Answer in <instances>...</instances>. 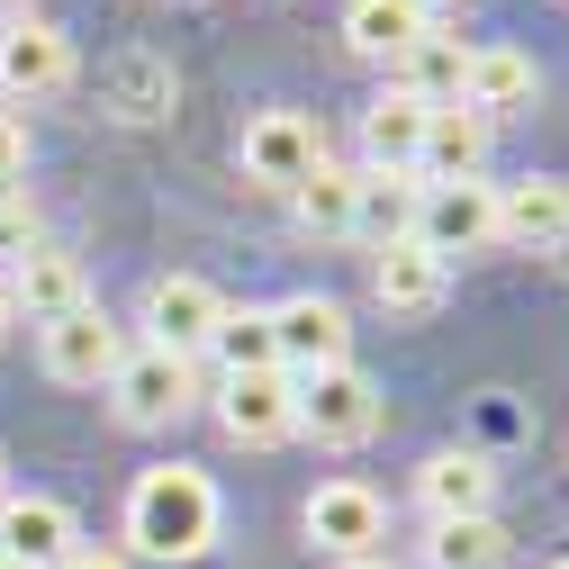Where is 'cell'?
Listing matches in <instances>:
<instances>
[{
	"mask_svg": "<svg viewBox=\"0 0 569 569\" xmlns=\"http://www.w3.org/2000/svg\"><path fill=\"white\" fill-rule=\"evenodd\" d=\"M352 190H362V172H343V163H317V172L290 190L299 227H308V236H352Z\"/></svg>",
	"mask_w": 569,
	"mask_h": 569,
	"instance_id": "obj_24",
	"label": "cell"
},
{
	"mask_svg": "<svg viewBox=\"0 0 569 569\" xmlns=\"http://www.w3.org/2000/svg\"><path fill=\"white\" fill-rule=\"evenodd\" d=\"M54 569H127V551H118V542H73Z\"/></svg>",
	"mask_w": 569,
	"mask_h": 569,
	"instance_id": "obj_29",
	"label": "cell"
},
{
	"mask_svg": "<svg viewBox=\"0 0 569 569\" xmlns=\"http://www.w3.org/2000/svg\"><path fill=\"white\" fill-rule=\"evenodd\" d=\"M542 569H569V560H542Z\"/></svg>",
	"mask_w": 569,
	"mask_h": 569,
	"instance_id": "obj_37",
	"label": "cell"
},
{
	"mask_svg": "<svg viewBox=\"0 0 569 569\" xmlns=\"http://www.w3.org/2000/svg\"><path fill=\"white\" fill-rule=\"evenodd\" d=\"M271 335H280V371H290V380L352 362V317H343V299H326V290L280 299V308H271Z\"/></svg>",
	"mask_w": 569,
	"mask_h": 569,
	"instance_id": "obj_7",
	"label": "cell"
},
{
	"mask_svg": "<svg viewBox=\"0 0 569 569\" xmlns=\"http://www.w3.org/2000/svg\"><path fill=\"white\" fill-rule=\"evenodd\" d=\"M371 299H380L389 317H435V308L452 299V262L425 253L416 236H398V244L371 253Z\"/></svg>",
	"mask_w": 569,
	"mask_h": 569,
	"instance_id": "obj_11",
	"label": "cell"
},
{
	"mask_svg": "<svg viewBox=\"0 0 569 569\" xmlns=\"http://www.w3.org/2000/svg\"><path fill=\"white\" fill-rule=\"evenodd\" d=\"M425 569H507V533H497V516L435 525V542H425Z\"/></svg>",
	"mask_w": 569,
	"mask_h": 569,
	"instance_id": "obj_25",
	"label": "cell"
},
{
	"mask_svg": "<svg viewBox=\"0 0 569 569\" xmlns=\"http://www.w3.org/2000/svg\"><path fill=\"white\" fill-rule=\"evenodd\" d=\"M497 236L507 244H525V253H551L560 236H569V181H507L497 190Z\"/></svg>",
	"mask_w": 569,
	"mask_h": 569,
	"instance_id": "obj_16",
	"label": "cell"
},
{
	"mask_svg": "<svg viewBox=\"0 0 569 569\" xmlns=\"http://www.w3.org/2000/svg\"><path fill=\"white\" fill-rule=\"evenodd\" d=\"M28 244H46V236H37V208H28L19 190H0V262H19Z\"/></svg>",
	"mask_w": 569,
	"mask_h": 569,
	"instance_id": "obj_27",
	"label": "cell"
},
{
	"mask_svg": "<svg viewBox=\"0 0 569 569\" xmlns=\"http://www.w3.org/2000/svg\"><path fill=\"white\" fill-rule=\"evenodd\" d=\"M109 100H118V118H163V109H172V73L136 54V63H118V73H109Z\"/></svg>",
	"mask_w": 569,
	"mask_h": 569,
	"instance_id": "obj_26",
	"label": "cell"
},
{
	"mask_svg": "<svg viewBox=\"0 0 569 569\" xmlns=\"http://www.w3.org/2000/svg\"><path fill=\"white\" fill-rule=\"evenodd\" d=\"M0 497H10V461H0Z\"/></svg>",
	"mask_w": 569,
	"mask_h": 569,
	"instance_id": "obj_34",
	"label": "cell"
},
{
	"mask_svg": "<svg viewBox=\"0 0 569 569\" xmlns=\"http://www.w3.org/2000/svg\"><path fill=\"white\" fill-rule=\"evenodd\" d=\"M0 569H28V560H0Z\"/></svg>",
	"mask_w": 569,
	"mask_h": 569,
	"instance_id": "obj_36",
	"label": "cell"
},
{
	"mask_svg": "<svg viewBox=\"0 0 569 569\" xmlns=\"http://www.w3.org/2000/svg\"><path fill=\"white\" fill-rule=\"evenodd\" d=\"M218 317H227V299L208 290L199 271H163L154 290H146V343H163V352H208V335H218Z\"/></svg>",
	"mask_w": 569,
	"mask_h": 569,
	"instance_id": "obj_9",
	"label": "cell"
},
{
	"mask_svg": "<svg viewBox=\"0 0 569 569\" xmlns=\"http://www.w3.org/2000/svg\"><path fill=\"white\" fill-rule=\"evenodd\" d=\"M208 352H218V371L244 380V371H280V335H271V308H227L218 335H208Z\"/></svg>",
	"mask_w": 569,
	"mask_h": 569,
	"instance_id": "obj_23",
	"label": "cell"
},
{
	"mask_svg": "<svg viewBox=\"0 0 569 569\" xmlns=\"http://www.w3.org/2000/svg\"><path fill=\"white\" fill-rule=\"evenodd\" d=\"M236 163H244V181H262V190H299V181L326 163V127H317L308 109H262V118L244 127Z\"/></svg>",
	"mask_w": 569,
	"mask_h": 569,
	"instance_id": "obj_4",
	"label": "cell"
},
{
	"mask_svg": "<svg viewBox=\"0 0 569 569\" xmlns=\"http://www.w3.org/2000/svg\"><path fill=\"white\" fill-rule=\"evenodd\" d=\"M416 10H425V28H435V19H461L470 0H416Z\"/></svg>",
	"mask_w": 569,
	"mask_h": 569,
	"instance_id": "obj_30",
	"label": "cell"
},
{
	"mask_svg": "<svg viewBox=\"0 0 569 569\" xmlns=\"http://www.w3.org/2000/svg\"><path fill=\"white\" fill-rule=\"evenodd\" d=\"M218 425H227V443H290V371H244L218 389Z\"/></svg>",
	"mask_w": 569,
	"mask_h": 569,
	"instance_id": "obj_14",
	"label": "cell"
},
{
	"mask_svg": "<svg viewBox=\"0 0 569 569\" xmlns=\"http://www.w3.org/2000/svg\"><path fill=\"white\" fill-rule=\"evenodd\" d=\"M416 244L443 262L497 244V181H425L416 190Z\"/></svg>",
	"mask_w": 569,
	"mask_h": 569,
	"instance_id": "obj_5",
	"label": "cell"
},
{
	"mask_svg": "<svg viewBox=\"0 0 569 569\" xmlns=\"http://www.w3.org/2000/svg\"><path fill=\"white\" fill-rule=\"evenodd\" d=\"M218 542V479L190 461H154L127 488V551L146 560H199Z\"/></svg>",
	"mask_w": 569,
	"mask_h": 569,
	"instance_id": "obj_1",
	"label": "cell"
},
{
	"mask_svg": "<svg viewBox=\"0 0 569 569\" xmlns=\"http://www.w3.org/2000/svg\"><path fill=\"white\" fill-rule=\"evenodd\" d=\"M299 525H308V542L335 551V560H380V542H389V507H380L362 479H317Z\"/></svg>",
	"mask_w": 569,
	"mask_h": 569,
	"instance_id": "obj_6",
	"label": "cell"
},
{
	"mask_svg": "<svg viewBox=\"0 0 569 569\" xmlns=\"http://www.w3.org/2000/svg\"><path fill=\"white\" fill-rule=\"evenodd\" d=\"M533 100V54L525 46H470V73H461V109L479 118H507Z\"/></svg>",
	"mask_w": 569,
	"mask_h": 569,
	"instance_id": "obj_19",
	"label": "cell"
},
{
	"mask_svg": "<svg viewBox=\"0 0 569 569\" xmlns=\"http://www.w3.org/2000/svg\"><path fill=\"white\" fill-rule=\"evenodd\" d=\"M10 308L28 326H54V317H73L91 308V280H82V253H63V244H28L10 262Z\"/></svg>",
	"mask_w": 569,
	"mask_h": 569,
	"instance_id": "obj_10",
	"label": "cell"
},
{
	"mask_svg": "<svg viewBox=\"0 0 569 569\" xmlns=\"http://www.w3.org/2000/svg\"><path fill=\"white\" fill-rule=\"evenodd\" d=\"M19 172H28V127L0 109V190H19Z\"/></svg>",
	"mask_w": 569,
	"mask_h": 569,
	"instance_id": "obj_28",
	"label": "cell"
},
{
	"mask_svg": "<svg viewBox=\"0 0 569 569\" xmlns=\"http://www.w3.org/2000/svg\"><path fill=\"white\" fill-rule=\"evenodd\" d=\"M37 352H46V371L63 380V389H109V371L127 362V335L100 317V299L91 308H73V317H54V326H37Z\"/></svg>",
	"mask_w": 569,
	"mask_h": 569,
	"instance_id": "obj_8",
	"label": "cell"
},
{
	"mask_svg": "<svg viewBox=\"0 0 569 569\" xmlns=\"http://www.w3.org/2000/svg\"><path fill=\"white\" fill-rule=\"evenodd\" d=\"M290 435H308V443H326V452L371 443V435H380V389H371V371L335 362V371L290 380Z\"/></svg>",
	"mask_w": 569,
	"mask_h": 569,
	"instance_id": "obj_2",
	"label": "cell"
},
{
	"mask_svg": "<svg viewBox=\"0 0 569 569\" xmlns=\"http://www.w3.org/2000/svg\"><path fill=\"white\" fill-rule=\"evenodd\" d=\"M19 326V308H10V271H0V335H10Z\"/></svg>",
	"mask_w": 569,
	"mask_h": 569,
	"instance_id": "obj_31",
	"label": "cell"
},
{
	"mask_svg": "<svg viewBox=\"0 0 569 569\" xmlns=\"http://www.w3.org/2000/svg\"><path fill=\"white\" fill-rule=\"evenodd\" d=\"M190 398H199V371L181 362V352H163V343H127V362L109 371V407H118V425H136V435L181 425Z\"/></svg>",
	"mask_w": 569,
	"mask_h": 569,
	"instance_id": "obj_3",
	"label": "cell"
},
{
	"mask_svg": "<svg viewBox=\"0 0 569 569\" xmlns=\"http://www.w3.org/2000/svg\"><path fill=\"white\" fill-rule=\"evenodd\" d=\"M19 19H37V10H28V0H0V28H19Z\"/></svg>",
	"mask_w": 569,
	"mask_h": 569,
	"instance_id": "obj_32",
	"label": "cell"
},
{
	"mask_svg": "<svg viewBox=\"0 0 569 569\" xmlns=\"http://www.w3.org/2000/svg\"><path fill=\"white\" fill-rule=\"evenodd\" d=\"M461 73H470V46H461V37H435V28H425V37L398 54V91H416L425 109L461 100Z\"/></svg>",
	"mask_w": 569,
	"mask_h": 569,
	"instance_id": "obj_22",
	"label": "cell"
},
{
	"mask_svg": "<svg viewBox=\"0 0 569 569\" xmlns=\"http://www.w3.org/2000/svg\"><path fill=\"white\" fill-rule=\"evenodd\" d=\"M73 82V37L46 28V19H19V28H0V91L10 100H46Z\"/></svg>",
	"mask_w": 569,
	"mask_h": 569,
	"instance_id": "obj_12",
	"label": "cell"
},
{
	"mask_svg": "<svg viewBox=\"0 0 569 569\" xmlns=\"http://www.w3.org/2000/svg\"><path fill=\"white\" fill-rule=\"evenodd\" d=\"M488 163V118L443 100L435 118H425V146H416V181H479Z\"/></svg>",
	"mask_w": 569,
	"mask_h": 569,
	"instance_id": "obj_15",
	"label": "cell"
},
{
	"mask_svg": "<svg viewBox=\"0 0 569 569\" xmlns=\"http://www.w3.org/2000/svg\"><path fill=\"white\" fill-rule=\"evenodd\" d=\"M425 37V10L416 0H343V46L362 54V63H389L398 73V54Z\"/></svg>",
	"mask_w": 569,
	"mask_h": 569,
	"instance_id": "obj_20",
	"label": "cell"
},
{
	"mask_svg": "<svg viewBox=\"0 0 569 569\" xmlns=\"http://www.w3.org/2000/svg\"><path fill=\"white\" fill-rule=\"evenodd\" d=\"M82 533H73V507H63V497H0V560H28V569H54L63 551H73Z\"/></svg>",
	"mask_w": 569,
	"mask_h": 569,
	"instance_id": "obj_13",
	"label": "cell"
},
{
	"mask_svg": "<svg viewBox=\"0 0 569 569\" xmlns=\"http://www.w3.org/2000/svg\"><path fill=\"white\" fill-rule=\"evenodd\" d=\"M343 569H398V560H389V551H380V560H343Z\"/></svg>",
	"mask_w": 569,
	"mask_h": 569,
	"instance_id": "obj_33",
	"label": "cell"
},
{
	"mask_svg": "<svg viewBox=\"0 0 569 569\" xmlns=\"http://www.w3.org/2000/svg\"><path fill=\"white\" fill-rule=\"evenodd\" d=\"M416 497H425V516H435V525H461V516H488L497 470L479 452H435V461L416 470Z\"/></svg>",
	"mask_w": 569,
	"mask_h": 569,
	"instance_id": "obj_18",
	"label": "cell"
},
{
	"mask_svg": "<svg viewBox=\"0 0 569 569\" xmlns=\"http://www.w3.org/2000/svg\"><path fill=\"white\" fill-rule=\"evenodd\" d=\"M416 190H425L416 172H362V190H352V236H362L371 253L416 236Z\"/></svg>",
	"mask_w": 569,
	"mask_h": 569,
	"instance_id": "obj_21",
	"label": "cell"
},
{
	"mask_svg": "<svg viewBox=\"0 0 569 569\" xmlns=\"http://www.w3.org/2000/svg\"><path fill=\"white\" fill-rule=\"evenodd\" d=\"M551 253H560V262H569V236H560V244H551Z\"/></svg>",
	"mask_w": 569,
	"mask_h": 569,
	"instance_id": "obj_35",
	"label": "cell"
},
{
	"mask_svg": "<svg viewBox=\"0 0 569 569\" xmlns=\"http://www.w3.org/2000/svg\"><path fill=\"white\" fill-rule=\"evenodd\" d=\"M425 118H435V109H425L416 91H398V82H389V91L362 109V163H371V172H416Z\"/></svg>",
	"mask_w": 569,
	"mask_h": 569,
	"instance_id": "obj_17",
	"label": "cell"
}]
</instances>
